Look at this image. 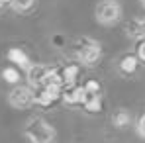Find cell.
<instances>
[{
  "label": "cell",
  "mask_w": 145,
  "mask_h": 143,
  "mask_svg": "<svg viewBox=\"0 0 145 143\" xmlns=\"http://www.w3.org/2000/svg\"><path fill=\"white\" fill-rule=\"evenodd\" d=\"M120 16H121V8L116 0H102L96 6V18L100 24L110 25L114 22H118Z\"/></svg>",
  "instance_id": "cell-2"
},
{
  "label": "cell",
  "mask_w": 145,
  "mask_h": 143,
  "mask_svg": "<svg viewBox=\"0 0 145 143\" xmlns=\"http://www.w3.org/2000/svg\"><path fill=\"white\" fill-rule=\"evenodd\" d=\"M98 55H100V47H98L96 43H92V41H88L86 47L78 49V59L82 63H86V65H92L98 59Z\"/></svg>",
  "instance_id": "cell-5"
},
{
  "label": "cell",
  "mask_w": 145,
  "mask_h": 143,
  "mask_svg": "<svg viewBox=\"0 0 145 143\" xmlns=\"http://www.w3.org/2000/svg\"><path fill=\"white\" fill-rule=\"evenodd\" d=\"M137 59L145 63V39H141V41L137 43Z\"/></svg>",
  "instance_id": "cell-14"
},
{
  "label": "cell",
  "mask_w": 145,
  "mask_h": 143,
  "mask_svg": "<svg viewBox=\"0 0 145 143\" xmlns=\"http://www.w3.org/2000/svg\"><path fill=\"white\" fill-rule=\"evenodd\" d=\"M2 76H4V80H6V82L14 84V82H18V80H20V71H18V69H14V67H8V69H4V71H2Z\"/></svg>",
  "instance_id": "cell-10"
},
{
  "label": "cell",
  "mask_w": 145,
  "mask_h": 143,
  "mask_svg": "<svg viewBox=\"0 0 145 143\" xmlns=\"http://www.w3.org/2000/svg\"><path fill=\"white\" fill-rule=\"evenodd\" d=\"M4 2H6V0H0V6H2V4H4Z\"/></svg>",
  "instance_id": "cell-16"
},
{
  "label": "cell",
  "mask_w": 145,
  "mask_h": 143,
  "mask_svg": "<svg viewBox=\"0 0 145 143\" xmlns=\"http://www.w3.org/2000/svg\"><path fill=\"white\" fill-rule=\"evenodd\" d=\"M8 59L14 63V65H20L22 69H29L31 65H29V59H27V55H25L22 49H18V47H12L10 51H8Z\"/></svg>",
  "instance_id": "cell-6"
},
{
  "label": "cell",
  "mask_w": 145,
  "mask_h": 143,
  "mask_svg": "<svg viewBox=\"0 0 145 143\" xmlns=\"http://www.w3.org/2000/svg\"><path fill=\"white\" fill-rule=\"evenodd\" d=\"M137 131H139L141 137H145V114L139 118V121H137Z\"/></svg>",
  "instance_id": "cell-15"
},
{
  "label": "cell",
  "mask_w": 145,
  "mask_h": 143,
  "mask_svg": "<svg viewBox=\"0 0 145 143\" xmlns=\"http://www.w3.org/2000/svg\"><path fill=\"white\" fill-rule=\"evenodd\" d=\"M33 102V90L27 86H18L10 92V104L14 108H25Z\"/></svg>",
  "instance_id": "cell-3"
},
{
  "label": "cell",
  "mask_w": 145,
  "mask_h": 143,
  "mask_svg": "<svg viewBox=\"0 0 145 143\" xmlns=\"http://www.w3.org/2000/svg\"><path fill=\"white\" fill-rule=\"evenodd\" d=\"M120 69L121 72H133L135 69H137V57H133V55H127V57H123L120 63Z\"/></svg>",
  "instance_id": "cell-7"
},
{
  "label": "cell",
  "mask_w": 145,
  "mask_h": 143,
  "mask_svg": "<svg viewBox=\"0 0 145 143\" xmlns=\"http://www.w3.org/2000/svg\"><path fill=\"white\" fill-rule=\"evenodd\" d=\"M84 108H86L88 112H100V108H102L100 94H90V92H88V98H86V102H84Z\"/></svg>",
  "instance_id": "cell-8"
},
{
  "label": "cell",
  "mask_w": 145,
  "mask_h": 143,
  "mask_svg": "<svg viewBox=\"0 0 145 143\" xmlns=\"http://www.w3.org/2000/svg\"><path fill=\"white\" fill-rule=\"evenodd\" d=\"M25 137L31 143H53L55 139V129L49 125L45 119L33 118L25 125Z\"/></svg>",
  "instance_id": "cell-1"
},
{
  "label": "cell",
  "mask_w": 145,
  "mask_h": 143,
  "mask_svg": "<svg viewBox=\"0 0 145 143\" xmlns=\"http://www.w3.org/2000/svg\"><path fill=\"white\" fill-rule=\"evenodd\" d=\"M49 72H51V69L45 67V65H31V67L27 69V80H29L31 86L37 88V86H41V84L45 82Z\"/></svg>",
  "instance_id": "cell-4"
},
{
  "label": "cell",
  "mask_w": 145,
  "mask_h": 143,
  "mask_svg": "<svg viewBox=\"0 0 145 143\" xmlns=\"http://www.w3.org/2000/svg\"><path fill=\"white\" fill-rule=\"evenodd\" d=\"M141 2H143V6H145V0H141Z\"/></svg>",
  "instance_id": "cell-17"
},
{
  "label": "cell",
  "mask_w": 145,
  "mask_h": 143,
  "mask_svg": "<svg viewBox=\"0 0 145 143\" xmlns=\"http://www.w3.org/2000/svg\"><path fill=\"white\" fill-rule=\"evenodd\" d=\"M112 121H114V125H116V127H125V125H127V121H129V116H127L125 112H118V114L112 118Z\"/></svg>",
  "instance_id": "cell-11"
},
{
  "label": "cell",
  "mask_w": 145,
  "mask_h": 143,
  "mask_svg": "<svg viewBox=\"0 0 145 143\" xmlns=\"http://www.w3.org/2000/svg\"><path fill=\"white\" fill-rule=\"evenodd\" d=\"M10 4L14 6V10H18V12H24V10H27V8H31L33 0H10Z\"/></svg>",
  "instance_id": "cell-12"
},
{
  "label": "cell",
  "mask_w": 145,
  "mask_h": 143,
  "mask_svg": "<svg viewBox=\"0 0 145 143\" xmlns=\"http://www.w3.org/2000/svg\"><path fill=\"white\" fill-rule=\"evenodd\" d=\"M84 90H86V92H90V94H98V90H100V84H98L96 80H88V82L84 84Z\"/></svg>",
  "instance_id": "cell-13"
},
{
  "label": "cell",
  "mask_w": 145,
  "mask_h": 143,
  "mask_svg": "<svg viewBox=\"0 0 145 143\" xmlns=\"http://www.w3.org/2000/svg\"><path fill=\"white\" fill-rule=\"evenodd\" d=\"M61 76H63L65 84H72V82L76 80V76H78V67H76V65H69V67H65Z\"/></svg>",
  "instance_id": "cell-9"
}]
</instances>
